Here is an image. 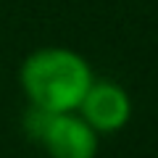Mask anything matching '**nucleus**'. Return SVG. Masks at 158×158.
Instances as JSON below:
<instances>
[{
	"label": "nucleus",
	"instance_id": "nucleus-1",
	"mask_svg": "<svg viewBox=\"0 0 158 158\" xmlns=\"http://www.w3.org/2000/svg\"><path fill=\"white\" fill-rule=\"evenodd\" d=\"M19 79L29 106L48 113H69L79 108L92 85V69L69 48H40L21 63Z\"/></svg>",
	"mask_w": 158,
	"mask_h": 158
},
{
	"label": "nucleus",
	"instance_id": "nucleus-3",
	"mask_svg": "<svg viewBox=\"0 0 158 158\" xmlns=\"http://www.w3.org/2000/svg\"><path fill=\"white\" fill-rule=\"evenodd\" d=\"M77 113L85 118L98 135L100 132L103 135H111V132H118L129 121L132 100H129V95H127V90L121 85L108 82V79L106 82L92 79V85L87 87Z\"/></svg>",
	"mask_w": 158,
	"mask_h": 158
},
{
	"label": "nucleus",
	"instance_id": "nucleus-2",
	"mask_svg": "<svg viewBox=\"0 0 158 158\" xmlns=\"http://www.w3.org/2000/svg\"><path fill=\"white\" fill-rule=\"evenodd\" d=\"M37 142L50 158H95L98 153V132L77 111L50 113Z\"/></svg>",
	"mask_w": 158,
	"mask_h": 158
}]
</instances>
